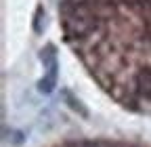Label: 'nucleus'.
Segmentation results:
<instances>
[{"mask_svg": "<svg viewBox=\"0 0 151 147\" xmlns=\"http://www.w3.org/2000/svg\"><path fill=\"white\" fill-rule=\"evenodd\" d=\"M63 17H65V27H67L69 36H84L94 25L92 13L84 4H69L67 2L63 6Z\"/></svg>", "mask_w": 151, "mask_h": 147, "instance_id": "f257e3e1", "label": "nucleus"}, {"mask_svg": "<svg viewBox=\"0 0 151 147\" xmlns=\"http://www.w3.org/2000/svg\"><path fill=\"white\" fill-rule=\"evenodd\" d=\"M134 90L139 93V97L151 99V67H145L143 71L137 74V78H134Z\"/></svg>", "mask_w": 151, "mask_h": 147, "instance_id": "f03ea898", "label": "nucleus"}, {"mask_svg": "<svg viewBox=\"0 0 151 147\" xmlns=\"http://www.w3.org/2000/svg\"><path fill=\"white\" fill-rule=\"evenodd\" d=\"M84 147H118V145H111V143H88Z\"/></svg>", "mask_w": 151, "mask_h": 147, "instance_id": "7ed1b4c3", "label": "nucleus"}]
</instances>
